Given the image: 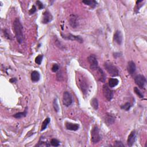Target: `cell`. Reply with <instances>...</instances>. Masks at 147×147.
Returning a JSON list of instances; mask_svg holds the SVG:
<instances>
[{"label":"cell","instance_id":"1","mask_svg":"<svg viewBox=\"0 0 147 147\" xmlns=\"http://www.w3.org/2000/svg\"><path fill=\"white\" fill-rule=\"evenodd\" d=\"M13 29L18 43H23L24 41L23 27L21 23L19 18H16V19L14 20L13 23Z\"/></svg>","mask_w":147,"mask_h":147},{"label":"cell","instance_id":"2","mask_svg":"<svg viewBox=\"0 0 147 147\" xmlns=\"http://www.w3.org/2000/svg\"><path fill=\"white\" fill-rule=\"evenodd\" d=\"M104 67L109 74L112 76H117L119 75V71L117 67L110 62L104 63Z\"/></svg>","mask_w":147,"mask_h":147},{"label":"cell","instance_id":"3","mask_svg":"<svg viewBox=\"0 0 147 147\" xmlns=\"http://www.w3.org/2000/svg\"><path fill=\"white\" fill-rule=\"evenodd\" d=\"M101 140L99 130L97 126H95L91 131V141L93 144H97Z\"/></svg>","mask_w":147,"mask_h":147},{"label":"cell","instance_id":"4","mask_svg":"<svg viewBox=\"0 0 147 147\" xmlns=\"http://www.w3.org/2000/svg\"><path fill=\"white\" fill-rule=\"evenodd\" d=\"M88 62L90 63V67L91 70L96 71L98 68V62L94 55H91L88 57Z\"/></svg>","mask_w":147,"mask_h":147},{"label":"cell","instance_id":"5","mask_svg":"<svg viewBox=\"0 0 147 147\" xmlns=\"http://www.w3.org/2000/svg\"><path fill=\"white\" fill-rule=\"evenodd\" d=\"M134 82H135L136 84L140 88H144L146 81L144 76L141 74H139L136 75L135 78H134Z\"/></svg>","mask_w":147,"mask_h":147},{"label":"cell","instance_id":"6","mask_svg":"<svg viewBox=\"0 0 147 147\" xmlns=\"http://www.w3.org/2000/svg\"><path fill=\"white\" fill-rule=\"evenodd\" d=\"M73 102L72 98L71 95L68 91L64 92L63 96V103L64 106H69Z\"/></svg>","mask_w":147,"mask_h":147},{"label":"cell","instance_id":"7","mask_svg":"<svg viewBox=\"0 0 147 147\" xmlns=\"http://www.w3.org/2000/svg\"><path fill=\"white\" fill-rule=\"evenodd\" d=\"M103 96L106 98V99L110 101L113 97V91L111 90L107 85H104L103 86Z\"/></svg>","mask_w":147,"mask_h":147},{"label":"cell","instance_id":"8","mask_svg":"<svg viewBox=\"0 0 147 147\" xmlns=\"http://www.w3.org/2000/svg\"><path fill=\"white\" fill-rule=\"evenodd\" d=\"M62 37L64 39L70 40H72V41L75 40L80 43H82L83 42V39L80 36L73 35L71 34V33H69V34H67V35H62Z\"/></svg>","mask_w":147,"mask_h":147},{"label":"cell","instance_id":"9","mask_svg":"<svg viewBox=\"0 0 147 147\" xmlns=\"http://www.w3.org/2000/svg\"><path fill=\"white\" fill-rule=\"evenodd\" d=\"M69 22L70 25L73 28H76L78 26V17L75 14H71L69 18Z\"/></svg>","mask_w":147,"mask_h":147},{"label":"cell","instance_id":"10","mask_svg":"<svg viewBox=\"0 0 147 147\" xmlns=\"http://www.w3.org/2000/svg\"><path fill=\"white\" fill-rule=\"evenodd\" d=\"M52 16L50 12L48 10H46L44 12L43 15L42 23L43 24H48L52 20Z\"/></svg>","mask_w":147,"mask_h":147},{"label":"cell","instance_id":"11","mask_svg":"<svg viewBox=\"0 0 147 147\" xmlns=\"http://www.w3.org/2000/svg\"><path fill=\"white\" fill-rule=\"evenodd\" d=\"M136 139V134L135 131L134 130L132 132L128 137V140H127L128 145L129 146H132L134 144V143H135Z\"/></svg>","mask_w":147,"mask_h":147},{"label":"cell","instance_id":"12","mask_svg":"<svg viewBox=\"0 0 147 147\" xmlns=\"http://www.w3.org/2000/svg\"><path fill=\"white\" fill-rule=\"evenodd\" d=\"M114 41L118 45H121L122 42V35L120 31L116 30L113 36Z\"/></svg>","mask_w":147,"mask_h":147},{"label":"cell","instance_id":"13","mask_svg":"<svg viewBox=\"0 0 147 147\" xmlns=\"http://www.w3.org/2000/svg\"><path fill=\"white\" fill-rule=\"evenodd\" d=\"M79 85H80V87L82 93L85 95L87 93L88 90V85L87 81L83 78L81 79V80L79 81Z\"/></svg>","mask_w":147,"mask_h":147},{"label":"cell","instance_id":"14","mask_svg":"<svg viewBox=\"0 0 147 147\" xmlns=\"http://www.w3.org/2000/svg\"><path fill=\"white\" fill-rule=\"evenodd\" d=\"M127 69L129 74L130 75H133V74L135 72L136 70L135 63H134L133 61H129L128 63Z\"/></svg>","mask_w":147,"mask_h":147},{"label":"cell","instance_id":"15","mask_svg":"<svg viewBox=\"0 0 147 147\" xmlns=\"http://www.w3.org/2000/svg\"><path fill=\"white\" fill-rule=\"evenodd\" d=\"M115 119V117L112 114H110V113H106L105 117V122L107 125H110L114 123Z\"/></svg>","mask_w":147,"mask_h":147},{"label":"cell","instance_id":"16","mask_svg":"<svg viewBox=\"0 0 147 147\" xmlns=\"http://www.w3.org/2000/svg\"><path fill=\"white\" fill-rule=\"evenodd\" d=\"M66 128L67 130L76 131L78 130L79 128V125L77 124H72L70 122H66Z\"/></svg>","mask_w":147,"mask_h":147},{"label":"cell","instance_id":"17","mask_svg":"<svg viewBox=\"0 0 147 147\" xmlns=\"http://www.w3.org/2000/svg\"><path fill=\"white\" fill-rule=\"evenodd\" d=\"M30 77H31L32 81L36 82H38L40 80V74L38 71H33L31 73V75H30Z\"/></svg>","mask_w":147,"mask_h":147},{"label":"cell","instance_id":"18","mask_svg":"<svg viewBox=\"0 0 147 147\" xmlns=\"http://www.w3.org/2000/svg\"><path fill=\"white\" fill-rule=\"evenodd\" d=\"M118 83H119L118 79L116 78H110L109 80L108 84L110 87L113 88L116 87L117 85H118Z\"/></svg>","mask_w":147,"mask_h":147},{"label":"cell","instance_id":"19","mask_svg":"<svg viewBox=\"0 0 147 147\" xmlns=\"http://www.w3.org/2000/svg\"><path fill=\"white\" fill-rule=\"evenodd\" d=\"M27 114V108H25V110H24L23 112H19L14 114L13 117L16 118H21L23 117H25Z\"/></svg>","mask_w":147,"mask_h":147},{"label":"cell","instance_id":"20","mask_svg":"<svg viewBox=\"0 0 147 147\" xmlns=\"http://www.w3.org/2000/svg\"><path fill=\"white\" fill-rule=\"evenodd\" d=\"M51 119L50 118H47L44 119V121L43 122V124L41 125V131H43L46 128H47L48 125L50 124Z\"/></svg>","mask_w":147,"mask_h":147},{"label":"cell","instance_id":"21","mask_svg":"<svg viewBox=\"0 0 147 147\" xmlns=\"http://www.w3.org/2000/svg\"><path fill=\"white\" fill-rule=\"evenodd\" d=\"M83 3H84L86 5L90 6L92 8H95L97 5V2L96 1H83Z\"/></svg>","mask_w":147,"mask_h":147},{"label":"cell","instance_id":"22","mask_svg":"<svg viewBox=\"0 0 147 147\" xmlns=\"http://www.w3.org/2000/svg\"><path fill=\"white\" fill-rule=\"evenodd\" d=\"M91 105L95 110H97L98 109V102L97 98H93L91 101Z\"/></svg>","mask_w":147,"mask_h":147},{"label":"cell","instance_id":"23","mask_svg":"<svg viewBox=\"0 0 147 147\" xmlns=\"http://www.w3.org/2000/svg\"><path fill=\"white\" fill-rule=\"evenodd\" d=\"M134 92H135V93L138 96V97L140 98H143L144 97V95L142 93V92L139 90V88H138V87H135L134 88Z\"/></svg>","mask_w":147,"mask_h":147},{"label":"cell","instance_id":"24","mask_svg":"<svg viewBox=\"0 0 147 147\" xmlns=\"http://www.w3.org/2000/svg\"><path fill=\"white\" fill-rule=\"evenodd\" d=\"M51 145L53 146H58L60 145V141L57 139H52L50 142Z\"/></svg>","mask_w":147,"mask_h":147},{"label":"cell","instance_id":"25","mask_svg":"<svg viewBox=\"0 0 147 147\" xmlns=\"http://www.w3.org/2000/svg\"><path fill=\"white\" fill-rule=\"evenodd\" d=\"M43 58V55H38V56H37L36 57V59H35V62H36V63L39 64V65H40L41 62H42Z\"/></svg>","mask_w":147,"mask_h":147},{"label":"cell","instance_id":"26","mask_svg":"<svg viewBox=\"0 0 147 147\" xmlns=\"http://www.w3.org/2000/svg\"><path fill=\"white\" fill-rule=\"evenodd\" d=\"M130 108H131V105H130V103L129 102H127L125 103V105H122L121 106V108L122 109L125 110V111H128V110H129Z\"/></svg>","mask_w":147,"mask_h":147},{"label":"cell","instance_id":"27","mask_svg":"<svg viewBox=\"0 0 147 147\" xmlns=\"http://www.w3.org/2000/svg\"><path fill=\"white\" fill-rule=\"evenodd\" d=\"M53 106H54V108L55 109V112H58L59 111V105H58V103H57L56 99H55L54 101Z\"/></svg>","mask_w":147,"mask_h":147},{"label":"cell","instance_id":"28","mask_svg":"<svg viewBox=\"0 0 147 147\" xmlns=\"http://www.w3.org/2000/svg\"><path fill=\"white\" fill-rule=\"evenodd\" d=\"M59 69V66L57 64H54L52 67L51 70L54 72H56Z\"/></svg>","mask_w":147,"mask_h":147},{"label":"cell","instance_id":"29","mask_svg":"<svg viewBox=\"0 0 147 147\" xmlns=\"http://www.w3.org/2000/svg\"><path fill=\"white\" fill-rule=\"evenodd\" d=\"M36 4L38 5L39 10H41V9H43V8H44V5H43V3H42L41 1H36Z\"/></svg>","mask_w":147,"mask_h":147},{"label":"cell","instance_id":"30","mask_svg":"<svg viewBox=\"0 0 147 147\" xmlns=\"http://www.w3.org/2000/svg\"><path fill=\"white\" fill-rule=\"evenodd\" d=\"M36 12V8L35 5L32 6V8L30 9V10L29 11V14H32Z\"/></svg>","mask_w":147,"mask_h":147},{"label":"cell","instance_id":"31","mask_svg":"<svg viewBox=\"0 0 147 147\" xmlns=\"http://www.w3.org/2000/svg\"><path fill=\"white\" fill-rule=\"evenodd\" d=\"M4 35H5V37L6 38L8 39H11L10 35H9V33H8V30L7 29H5L4 30Z\"/></svg>","mask_w":147,"mask_h":147},{"label":"cell","instance_id":"32","mask_svg":"<svg viewBox=\"0 0 147 147\" xmlns=\"http://www.w3.org/2000/svg\"><path fill=\"white\" fill-rule=\"evenodd\" d=\"M114 146H124V144H123L121 141H116L114 143Z\"/></svg>","mask_w":147,"mask_h":147},{"label":"cell","instance_id":"33","mask_svg":"<svg viewBox=\"0 0 147 147\" xmlns=\"http://www.w3.org/2000/svg\"><path fill=\"white\" fill-rule=\"evenodd\" d=\"M16 81H17V79L16 78H12L10 80V82L12 83H15L16 82Z\"/></svg>","mask_w":147,"mask_h":147}]
</instances>
